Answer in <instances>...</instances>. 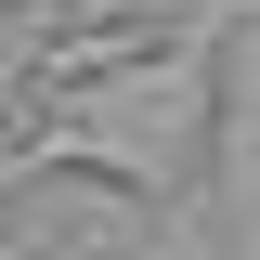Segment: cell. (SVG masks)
<instances>
[{
    "mask_svg": "<svg viewBox=\"0 0 260 260\" xmlns=\"http://www.w3.org/2000/svg\"><path fill=\"white\" fill-rule=\"evenodd\" d=\"M0 208H13V195H0Z\"/></svg>",
    "mask_w": 260,
    "mask_h": 260,
    "instance_id": "7a4b0ae2",
    "label": "cell"
},
{
    "mask_svg": "<svg viewBox=\"0 0 260 260\" xmlns=\"http://www.w3.org/2000/svg\"><path fill=\"white\" fill-rule=\"evenodd\" d=\"M0 195H13V182H0Z\"/></svg>",
    "mask_w": 260,
    "mask_h": 260,
    "instance_id": "3957f363",
    "label": "cell"
},
{
    "mask_svg": "<svg viewBox=\"0 0 260 260\" xmlns=\"http://www.w3.org/2000/svg\"><path fill=\"white\" fill-rule=\"evenodd\" d=\"M26 260H91V247H26Z\"/></svg>",
    "mask_w": 260,
    "mask_h": 260,
    "instance_id": "6da1fadb",
    "label": "cell"
}]
</instances>
